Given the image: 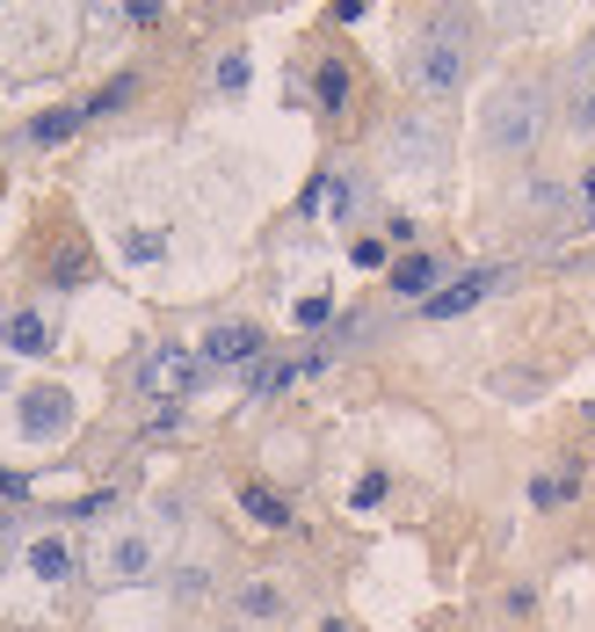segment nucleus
<instances>
[{
    "label": "nucleus",
    "instance_id": "obj_1",
    "mask_svg": "<svg viewBox=\"0 0 595 632\" xmlns=\"http://www.w3.org/2000/svg\"><path fill=\"white\" fill-rule=\"evenodd\" d=\"M544 117H552V103H544L538 81H501V88H487V103H479V131H487L494 153H530Z\"/></svg>",
    "mask_w": 595,
    "mask_h": 632
},
{
    "label": "nucleus",
    "instance_id": "obj_2",
    "mask_svg": "<svg viewBox=\"0 0 595 632\" xmlns=\"http://www.w3.org/2000/svg\"><path fill=\"white\" fill-rule=\"evenodd\" d=\"M196 371H204V356L160 342V350L139 356V393H145V400H160V407H182V393L196 386Z\"/></svg>",
    "mask_w": 595,
    "mask_h": 632
},
{
    "label": "nucleus",
    "instance_id": "obj_3",
    "mask_svg": "<svg viewBox=\"0 0 595 632\" xmlns=\"http://www.w3.org/2000/svg\"><path fill=\"white\" fill-rule=\"evenodd\" d=\"M414 81H421L429 95H443V88H457V81H465V22H436V30L421 36Z\"/></svg>",
    "mask_w": 595,
    "mask_h": 632
},
{
    "label": "nucleus",
    "instance_id": "obj_4",
    "mask_svg": "<svg viewBox=\"0 0 595 632\" xmlns=\"http://www.w3.org/2000/svg\"><path fill=\"white\" fill-rule=\"evenodd\" d=\"M508 283V269H473V277H457V283H443L436 299H421V313L429 320H457V313H473L479 299H494Z\"/></svg>",
    "mask_w": 595,
    "mask_h": 632
},
{
    "label": "nucleus",
    "instance_id": "obj_5",
    "mask_svg": "<svg viewBox=\"0 0 595 632\" xmlns=\"http://www.w3.org/2000/svg\"><path fill=\"white\" fill-rule=\"evenodd\" d=\"M392 168H407V175H421V182H429V175H443V139H436V131H429V124H400V139H392Z\"/></svg>",
    "mask_w": 595,
    "mask_h": 632
},
{
    "label": "nucleus",
    "instance_id": "obj_6",
    "mask_svg": "<svg viewBox=\"0 0 595 632\" xmlns=\"http://www.w3.org/2000/svg\"><path fill=\"white\" fill-rule=\"evenodd\" d=\"M196 356H204V364H247V356H262V328H255V320H218Z\"/></svg>",
    "mask_w": 595,
    "mask_h": 632
},
{
    "label": "nucleus",
    "instance_id": "obj_7",
    "mask_svg": "<svg viewBox=\"0 0 595 632\" xmlns=\"http://www.w3.org/2000/svg\"><path fill=\"white\" fill-rule=\"evenodd\" d=\"M73 421V400L58 386H36V393H22V437H58Z\"/></svg>",
    "mask_w": 595,
    "mask_h": 632
},
{
    "label": "nucleus",
    "instance_id": "obj_8",
    "mask_svg": "<svg viewBox=\"0 0 595 632\" xmlns=\"http://www.w3.org/2000/svg\"><path fill=\"white\" fill-rule=\"evenodd\" d=\"M145 575H153V538H145V531H123V538L109 545V581L131 589V581H145Z\"/></svg>",
    "mask_w": 595,
    "mask_h": 632
},
{
    "label": "nucleus",
    "instance_id": "obj_9",
    "mask_svg": "<svg viewBox=\"0 0 595 632\" xmlns=\"http://www.w3.org/2000/svg\"><path fill=\"white\" fill-rule=\"evenodd\" d=\"M0 342H8L15 356H44L52 350V328H44V313H8L0 320Z\"/></svg>",
    "mask_w": 595,
    "mask_h": 632
},
{
    "label": "nucleus",
    "instance_id": "obj_10",
    "mask_svg": "<svg viewBox=\"0 0 595 632\" xmlns=\"http://www.w3.org/2000/svg\"><path fill=\"white\" fill-rule=\"evenodd\" d=\"M436 277H443L436 255H407V263H392V291H400V299H421V291L436 299Z\"/></svg>",
    "mask_w": 595,
    "mask_h": 632
},
{
    "label": "nucleus",
    "instance_id": "obj_11",
    "mask_svg": "<svg viewBox=\"0 0 595 632\" xmlns=\"http://www.w3.org/2000/svg\"><path fill=\"white\" fill-rule=\"evenodd\" d=\"M240 510L255 516L262 531H291V502H283V494H269V488H255V480L240 488Z\"/></svg>",
    "mask_w": 595,
    "mask_h": 632
},
{
    "label": "nucleus",
    "instance_id": "obj_12",
    "mask_svg": "<svg viewBox=\"0 0 595 632\" xmlns=\"http://www.w3.org/2000/svg\"><path fill=\"white\" fill-rule=\"evenodd\" d=\"M30 575L36 581H66L73 575V545L66 538H36L30 545Z\"/></svg>",
    "mask_w": 595,
    "mask_h": 632
},
{
    "label": "nucleus",
    "instance_id": "obj_13",
    "mask_svg": "<svg viewBox=\"0 0 595 632\" xmlns=\"http://www.w3.org/2000/svg\"><path fill=\"white\" fill-rule=\"evenodd\" d=\"M349 204H356V190H349L342 175H320L313 190L298 196V211H305V218H320V211H349Z\"/></svg>",
    "mask_w": 595,
    "mask_h": 632
},
{
    "label": "nucleus",
    "instance_id": "obj_14",
    "mask_svg": "<svg viewBox=\"0 0 595 632\" xmlns=\"http://www.w3.org/2000/svg\"><path fill=\"white\" fill-rule=\"evenodd\" d=\"M88 124V109H44V117L30 124V146H58V139H73Z\"/></svg>",
    "mask_w": 595,
    "mask_h": 632
},
{
    "label": "nucleus",
    "instance_id": "obj_15",
    "mask_svg": "<svg viewBox=\"0 0 595 632\" xmlns=\"http://www.w3.org/2000/svg\"><path fill=\"white\" fill-rule=\"evenodd\" d=\"M240 618H283V589L277 581H247L240 589Z\"/></svg>",
    "mask_w": 595,
    "mask_h": 632
},
{
    "label": "nucleus",
    "instance_id": "obj_16",
    "mask_svg": "<svg viewBox=\"0 0 595 632\" xmlns=\"http://www.w3.org/2000/svg\"><path fill=\"white\" fill-rule=\"evenodd\" d=\"M160 255H167V240H160L153 226H131V233H123V263H160Z\"/></svg>",
    "mask_w": 595,
    "mask_h": 632
},
{
    "label": "nucleus",
    "instance_id": "obj_17",
    "mask_svg": "<svg viewBox=\"0 0 595 632\" xmlns=\"http://www.w3.org/2000/svg\"><path fill=\"white\" fill-rule=\"evenodd\" d=\"M566 494H574V473H538L530 480V502H538V510H560Z\"/></svg>",
    "mask_w": 595,
    "mask_h": 632
},
{
    "label": "nucleus",
    "instance_id": "obj_18",
    "mask_svg": "<svg viewBox=\"0 0 595 632\" xmlns=\"http://www.w3.org/2000/svg\"><path fill=\"white\" fill-rule=\"evenodd\" d=\"M342 95H349V66H342V58H327V66H320V103L342 109Z\"/></svg>",
    "mask_w": 595,
    "mask_h": 632
},
{
    "label": "nucleus",
    "instance_id": "obj_19",
    "mask_svg": "<svg viewBox=\"0 0 595 632\" xmlns=\"http://www.w3.org/2000/svg\"><path fill=\"white\" fill-rule=\"evenodd\" d=\"M291 320H298V328H327V320H334V299H327V291H313V299L291 306Z\"/></svg>",
    "mask_w": 595,
    "mask_h": 632
},
{
    "label": "nucleus",
    "instance_id": "obj_20",
    "mask_svg": "<svg viewBox=\"0 0 595 632\" xmlns=\"http://www.w3.org/2000/svg\"><path fill=\"white\" fill-rule=\"evenodd\" d=\"M349 502H356V510H370V502H386V473H364V480L349 488Z\"/></svg>",
    "mask_w": 595,
    "mask_h": 632
},
{
    "label": "nucleus",
    "instance_id": "obj_21",
    "mask_svg": "<svg viewBox=\"0 0 595 632\" xmlns=\"http://www.w3.org/2000/svg\"><path fill=\"white\" fill-rule=\"evenodd\" d=\"M349 263H356V269H386V240H356Z\"/></svg>",
    "mask_w": 595,
    "mask_h": 632
},
{
    "label": "nucleus",
    "instance_id": "obj_22",
    "mask_svg": "<svg viewBox=\"0 0 595 632\" xmlns=\"http://www.w3.org/2000/svg\"><path fill=\"white\" fill-rule=\"evenodd\" d=\"M123 95H131V73H123V81H109V88H102V95H95V103H88V117H102V109H117V103H123Z\"/></svg>",
    "mask_w": 595,
    "mask_h": 632
},
{
    "label": "nucleus",
    "instance_id": "obj_23",
    "mask_svg": "<svg viewBox=\"0 0 595 632\" xmlns=\"http://www.w3.org/2000/svg\"><path fill=\"white\" fill-rule=\"evenodd\" d=\"M218 88H226V95H240V88H247V58H240V52H232L226 66H218Z\"/></svg>",
    "mask_w": 595,
    "mask_h": 632
},
{
    "label": "nucleus",
    "instance_id": "obj_24",
    "mask_svg": "<svg viewBox=\"0 0 595 632\" xmlns=\"http://www.w3.org/2000/svg\"><path fill=\"white\" fill-rule=\"evenodd\" d=\"M581 190H588V204H595V168H588V182H581Z\"/></svg>",
    "mask_w": 595,
    "mask_h": 632
}]
</instances>
